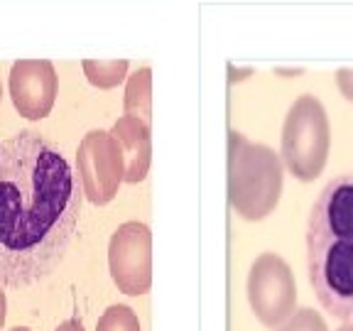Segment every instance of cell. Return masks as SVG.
Returning <instances> with one entry per match:
<instances>
[{"label": "cell", "mask_w": 353, "mask_h": 331, "mask_svg": "<svg viewBox=\"0 0 353 331\" xmlns=\"http://www.w3.org/2000/svg\"><path fill=\"white\" fill-rule=\"evenodd\" d=\"M77 167L83 197L96 206L113 201L118 187L125 182V157L108 130H91L83 135L79 143Z\"/></svg>", "instance_id": "cell-6"}, {"label": "cell", "mask_w": 353, "mask_h": 331, "mask_svg": "<svg viewBox=\"0 0 353 331\" xmlns=\"http://www.w3.org/2000/svg\"><path fill=\"white\" fill-rule=\"evenodd\" d=\"M10 331H32V329H28V326H15V329H10Z\"/></svg>", "instance_id": "cell-18"}, {"label": "cell", "mask_w": 353, "mask_h": 331, "mask_svg": "<svg viewBox=\"0 0 353 331\" xmlns=\"http://www.w3.org/2000/svg\"><path fill=\"white\" fill-rule=\"evenodd\" d=\"M54 331H86V329H83V324L79 319H66V321H61Z\"/></svg>", "instance_id": "cell-15"}, {"label": "cell", "mask_w": 353, "mask_h": 331, "mask_svg": "<svg viewBox=\"0 0 353 331\" xmlns=\"http://www.w3.org/2000/svg\"><path fill=\"white\" fill-rule=\"evenodd\" d=\"M10 99L15 110L28 121H42L54 108L59 77L50 59H17L10 66Z\"/></svg>", "instance_id": "cell-8"}, {"label": "cell", "mask_w": 353, "mask_h": 331, "mask_svg": "<svg viewBox=\"0 0 353 331\" xmlns=\"http://www.w3.org/2000/svg\"><path fill=\"white\" fill-rule=\"evenodd\" d=\"M0 101H3V83H0Z\"/></svg>", "instance_id": "cell-19"}, {"label": "cell", "mask_w": 353, "mask_h": 331, "mask_svg": "<svg viewBox=\"0 0 353 331\" xmlns=\"http://www.w3.org/2000/svg\"><path fill=\"white\" fill-rule=\"evenodd\" d=\"M331 128L326 110L314 96H299L282 126V165L299 182H314L329 157Z\"/></svg>", "instance_id": "cell-4"}, {"label": "cell", "mask_w": 353, "mask_h": 331, "mask_svg": "<svg viewBox=\"0 0 353 331\" xmlns=\"http://www.w3.org/2000/svg\"><path fill=\"white\" fill-rule=\"evenodd\" d=\"M285 182V165L268 145L228 132V204L241 219L263 221L275 211Z\"/></svg>", "instance_id": "cell-3"}, {"label": "cell", "mask_w": 353, "mask_h": 331, "mask_svg": "<svg viewBox=\"0 0 353 331\" xmlns=\"http://www.w3.org/2000/svg\"><path fill=\"white\" fill-rule=\"evenodd\" d=\"M96 331H140V319L128 304H110L99 317Z\"/></svg>", "instance_id": "cell-12"}, {"label": "cell", "mask_w": 353, "mask_h": 331, "mask_svg": "<svg viewBox=\"0 0 353 331\" xmlns=\"http://www.w3.org/2000/svg\"><path fill=\"white\" fill-rule=\"evenodd\" d=\"M108 270L128 297L150 292L152 285V233L140 221H128L108 241Z\"/></svg>", "instance_id": "cell-7"}, {"label": "cell", "mask_w": 353, "mask_h": 331, "mask_svg": "<svg viewBox=\"0 0 353 331\" xmlns=\"http://www.w3.org/2000/svg\"><path fill=\"white\" fill-rule=\"evenodd\" d=\"M336 331H353V321H343V324L339 326Z\"/></svg>", "instance_id": "cell-17"}, {"label": "cell", "mask_w": 353, "mask_h": 331, "mask_svg": "<svg viewBox=\"0 0 353 331\" xmlns=\"http://www.w3.org/2000/svg\"><path fill=\"white\" fill-rule=\"evenodd\" d=\"M275 331H329L326 326L324 317L312 307H302V309H294V314L280 324Z\"/></svg>", "instance_id": "cell-13"}, {"label": "cell", "mask_w": 353, "mask_h": 331, "mask_svg": "<svg viewBox=\"0 0 353 331\" xmlns=\"http://www.w3.org/2000/svg\"><path fill=\"white\" fill-rule=\"evenodd\" d=\"M6 317H8V297L3 292V285H0V331L6 326Z\"/></svg>", "instance_id": "cell-16"}, {"label": "cell", "mask_w": 353, "mask_h": 331, "mask_svg": "<svg viewBox=\"0 0 353 331\" xmlns=\"http://www.w3.org/2000/svg\"><path fill=\"white\" fill-rule=\"evenodd\" d=\"M123 108H125V116L140 118L150 126V118H152V72L148 66L128 77Z\"/></svg>", "instance_id": "cell-10"}, {"label": "cell", "mask_w": 353, "mask_h": 331, "mask_svg": "<svg viewBox=\"0 0 353 331\" xmlns=\"http://www.w3.org/2000/svg\"><path fill=\"white\" fill-rule=\"evenodd\" d=\"M307 270L324 312L353 321V174L334 177L312 206Z\"/></svg>", "instance_id": "cell-2"}, {"label": "cell", "mask_w": 353, "mask_h": 331, "mask_svg": "<svg viewBox=\"0 0 353 331\" xmlns=\"http://www.w3.org/2000/svg\"><path fill=\"white\" fill-rule=\"evenodd\" d=\"M81 69L88 83L96 88H116L128 77L125 59H83Z\"/></svg>", "instance_id": "cell-11"}, {"label": "cell", "mask_w": 353, "mask_h": 331, "mask_svg": "<svg viewBox=\"0 0 353 331\" xmlns=\"http://www.w3.org/2000/svg\"><path fill=\"white\" fill-rule=\"evenodd\" d=\"M336 83L341 88V94L348 101H353V69H339L336 74Z\"/></svg>", "instance_id": "cell-14"}, {"label": "cell", "mask_w": 353, "mask_h": 331, "mask_svg": "<svg viewBox=\"0 0 353 331\" xmlns=\"http://www.w3.org/2000/svg\"><path fill=\"white\" fill-rule=\"evenodd\" d=\"M83 192L64 152L39 130L0 143V285L50 277L77 236Z\"/></svg>", "instance_id": "cell-1"}, {"label": "cell", "mask_w": 353, "mask_h": 331, "mask_svg": "<svg viewBox=\"0 0 353 331\" xmlns=\"http://www.w3.org/2000/svg\"><path fill=\"white\" fill-rule=\"evenodd\" d=\"M248 302L258 321L268 329L285 324L297 309V282L292 268L277 253H263L248 272Z\"/></svg>", "instance_id": "cell-5"}, {"label": "cell", "mask_w": 353, "mask_h": 331, "mask_svg": "<svg viewBox=\"0 0 353 331\" xmlns=\"http://www.w3.org/2000/svg\"><path fill=\"white\" fill-rule=\"evenodd\" d=\"M110 135L118 140L125 157V182L138 184L148 177L150 160H152V145H150V126L140 118L121 116L116 126L110 128Z\"/></svg>", "instance_id": "cell-9"}]
</instances>
